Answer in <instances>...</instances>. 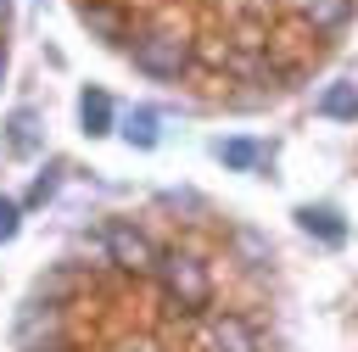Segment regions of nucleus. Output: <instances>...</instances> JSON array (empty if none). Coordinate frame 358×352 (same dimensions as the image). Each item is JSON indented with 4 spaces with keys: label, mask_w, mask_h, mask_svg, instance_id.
I'll use <instances>...</instances> for the list:
<instances>
[{
    "label": "nucleus",
    "mask_w": 358,
    "mask_h": 352,
    "mask_svg": "<svg viewBox=\"0 0 358 352\" xmlns=\"http://www.w3.org/2000/svg\"><path fill=\"white\" fill-rule=\"evenodd\" d=\"M201 346H207V352H263L257 330H252L241 313H213L207 330H201Z\"/></svg>",
    "instance_id": "39448f33"
},
{
    "label": "nucleus",
    "mask_w": 358,
    "mask_h": 352,
    "mask_svg": "<svg viewBox=\"0 0 358 352\" xmlns=\"http://www.w3.org/2000/svg\"><path fill=\"white\" fill-rule=\"evenodd\" d=\"M0 84H6V39H0Z\"/></svg>",
    "instance_id": "a211bd4d"
},
{
    "label": "nucleus",
    "mask_w": 358,
    "mask_h": 352,
    "mask_svg": "<svg viewBox=\"0 0 358 352\" xmlns=\"http://www.w3.org/2000/svg\"><path fill=\"white\" fill-rule=\"evenodd\" d=\"M78 123H84L90 140L112 134V95H106V89H84V95H78Z\"/></svg>",
    "instance_id": "1a4fd4ad"
},
{
    "label": "nucleus",
    "mask_w": 358,
    "mask_h": 352,
    "mask_svg": "<svg viewBox=\"0 0 358 352\" xmlns=\"http://www.w3.org/2000/svg\"><path fill=\"white\" fill-rule=\"evenodd\" d=\"M129 61H134L145 78H179V73L190 67V39H185V34H168V28L134 34V45H129Z\"/></svg>",
    "instance_id": "f03ea898"
},
{
    "label": "nucleus",
    "mask_w": 358,
    "mask_h": 352,
    "mask_svg": "<svg viewBox=\"0 0 358 352\" xmlns=\"http://www.w3.org/2000/svg\"><path fill=\"white\" fill-rule=\"evenodd\" d=\"M56 184H62V168H45L34 184H28V196H22V207H45L50 196H56Z\"/></svg>",
    "instance_id": "4468645a"
},
{
    "label": "nucleus",
    "mask_w": 358,
    "mask_h": 352,
    "mask_svg": "<svg viewBox=\"0 0 358 352\" xmlns=\"http://www.w3.org/2000/svg\"><path fill=\"white\" fill-rule=\"evenodd\" d=\"M157 279H162V291H168V302L179 307V313H207L213 307V274H207V263L196 257V251H162L157 257Z\"/></svg>",
    "instance_id": "f257e3e1"
},
{
    "label": "nucleus",
    "mask_w": 358,
    "mask_h": 352,
    "mask_svg": "<svg viewBox=\"0 0 358 352\" xmlns=\"http://www.w3.org/2000/svg\"><path fill=\"white\" fill-rule=\"evenodd\" d=\"M39 145H45V117L34 106H17L6 117V156H34Z\"/></svg>",
    "instance_id": "423d86ee"
},
{
    "label": "nucleus",
    "mask_w": 358,
    "mask_h": 352,
    "mask_svg": "<svg viewBox=\"0 0 358 352\" xmlns=\"http://www.w3.org/2000/svg\"><path fill=\"white\" fill-rule=\"evenodd\" d=\"M11 11H17V0H0V34L11 28Z\"/></svg>",
    "instance_id": "f3484780"
},
{
    "label": "nucleus",
    "mask_w": 358,
    "mask_h": 352,
    "mask_svg": "<svg viewBox=\"0 0 358 352\" xmlns=\"http://www.w3.org/2000/svg\"><path fill=\"white\" fill-rule=\"evenodd\" d=\"M319 117H336V123H358V84H330L319 95Z\"/></svg>",
    "instance_id": "ddd939ff"
},
{
    "label": "nucleus",
    "mask_w": 358,
    "mask_h": 352,
    "mask_svg": "<svg viewBox=\"0 0 358 352\" xmlns=\"http://www.w3.org/2000/svg\"><path fill=\"white\" fill-rule=\"evenodd\" d=\"M101 240H106V257H112L117 268H129V274H157V257H162V251L151 246L145 229H134V223L117 218V223H106Z\"/></svg>",
    "instance_id": "7ed1b4c3"
},
{
    "label": "nucleus",
    "mask_w": 358,
    "mask_h": 352,
    "mask_svg": "<svg viewBox=\"0 0 358 352\" xmlns=\"http://www.w3.org/2000/svg\"><path fill=\"white\" fill-rule=\"evenodd\" d=\"M235 246H241V257L257 268V263H268V240L257 235V229H235Z\"/></svg>",
    "instance_id": "2eb2a0df"
},
{
    "label": "nucleus",
    "mask_w": 358,
    "mask_h": 352,
    "mask_svg": "<svg viewBox=\"0 0 358 352\" xmlns=\"http://www.w3.org/2000/svg\"><path fill=\"white\" fill-rule=\"evenodd\" d=\"M17 346L22 352H62V307L56 302H28L17 318Z\"/></svg>",
    "instance_id": "20e7f679"
},
{
    "label": "nucleus",
    "mask_w": 358,
    "mask_h": 352,
    "mask_svg": "<svg viewBox=\"0 0 358 352\" xmlns=\"http://www.w3.org/2000/svg\"><path fill=\"white\" fill-rule=\"evenodd\" d=\"M78 17H84V28H90V34H101L106 45H123V39H129L123 11H112V6H78Z\"/></svg>",
    "instance_id": "9d476101"
},
{
    "label": "nucleus",
    "mask_w": 358,
    "mask_h": 352,
    "mask_svg": "<svg viewBox=\"0 0 358 352\" xmlns=\"http://www.w3.org/2000/svg\"><path fill=\"white\" fill-rule=\"evenodd\" d=\"M296 223H302L308 235H319L324 246H341V240H347V218H341L336 207H296Z\"/></svg>",
    "instance_id": "6e6552de"
},
{
    "label": "nucleus",
    "mask_w": 358,
    "mask_h": 352,
    "mask_svg": "<svg viewBox=\"0 0 358 352\" xmlns=\"http://www.w3.org/2000/svg\"><path fill=\"white\" fill-rule=\"evenodd\" d=\"M291 11L313 28V34H336L352 17V0H291Z\"/></svg>",
    "instance_id": "0eeeda50"
},
{
    "label": "nucleus",
    "mask_w": 358,
    "mask_h": 352,
    "mask_svg": "<svg viewBox=\"0 0 358 352\" xmlns=\"http://www.w3.org/2000/svg\"><path fill=\"white\" fill-rule=\"evenodd\" d=\"M162 117L151 112V106H134V112H123V140L134 145V151H151L157 140H162V129H157Z\"/></svg>",
    "instance_id": "9b49d317"
},
{
    "label": "nucleus",
    "mask_w": 358,
    "mask_h": 352,
    "mask_svg": "<svg viewBox=\"0 0 358 352\" xmlns=\"http://www.w3.org/2000/svg\"><path fill=\"white\" fill-rule=\"evenodd\" d=\"M213 156H218L224 168H235V173L263 168V145H257V140H218V145H213Z\"/></svg>",
    "instance_id": "f8f14e48"
},
{
    "label": "nucleus",
    "mask_w": 358,
    "mask_h": 352,
    "mask_svg": "<svg viewBox=\"0 0 358 352\" xmlns=\"http://www.w3.org/2000/svg\"><path fill=\"white\" fill-rule=\"evenodd\" d=\"M17 223H22V201L0 196V240H11V235H17Z\"/></svg>",
    "instance_id": "dca6fc26"
}]
</instances>
